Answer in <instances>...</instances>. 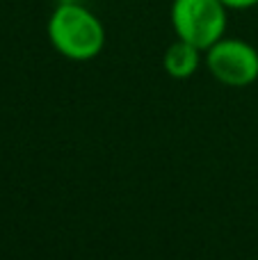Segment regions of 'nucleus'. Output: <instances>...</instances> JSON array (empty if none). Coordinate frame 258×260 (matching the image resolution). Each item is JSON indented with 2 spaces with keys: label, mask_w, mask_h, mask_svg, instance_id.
<instances>
[{
  "label": "nucleus",
  "mask_w": 258,
  "mask_h": 260,
  "mask_svg": "<svg viewBox=\"0 0 258 260\" xmlns=\"http://www.w3.org/2000/svg\"><path fill=\"white\" fill-rule=\"evenodd\" d=\"M48 41L67 59H94L105 46V27L91 9L80 3H59L48 18Z\"/></svg>",
  "instance_id": "nucleus-1"
},
{
  "label": "nucleus",
  "mask_w": 258,
  "mask_h": 260,
  "mask_svg": "<svg viewBox=\"0 0 258 260\" xmlns=\"http://www.w3.org/2000/svg\"><path fill=\"white\" fill-rule=\"evenodd\" d=\"M229 7L222 0H172V27L178 39L206 50L227 32Z\"/></svg>",
  "instance_id": "nucleus-2"
},
{
  "label": "nucleus",
  "mask_w": 258,
  "mask_h": 260,
  "mask_svg": "<svg viewBox=\"0 0 258 260\" xmlns=\"http://www.w3.org/2000/svg\"><path fill=\"white\" fill-rule=\"evenodd\" d=\"M210 76L227 87H249L258 80V50L245 39L222 37L206 50Z\"/></svg>",
  "instance_id": "nucleus-3"
},
{
  "label": "nucleus",
  "mask_w": 258,
  "mask_h": 260,
  "mask_svg": "<svg viewBox=\"0 0 258 260\" xmlns=\"http://www.w3.org/2000/svg\"><path fill=\"white\" fill-rule=\"evenodd\" d=\"M201 53H204L201 48H197L190 41H183L176 37V41L169 44L167 50H165L163 67L172 78L185 80V78L197 73V69H199V64H201Z\"/></svg>",
  "instance_id": "nucleus-4"
},
{
  "label": "nucleus",
  "mask_w": 258,
  "mask_h": 260,
  "mask_svg": "<svg viewBox=\"0 0 258 260\" xmlns=\"http://www.w3.org/2000/svg\"><path fill=\"white\" fill-rule=\"evenodd\" d=\"M229 9H251L258 5V0H222Z\"/></svg>",
  "instance_id": "nucleus-5"
}]
</instances>
